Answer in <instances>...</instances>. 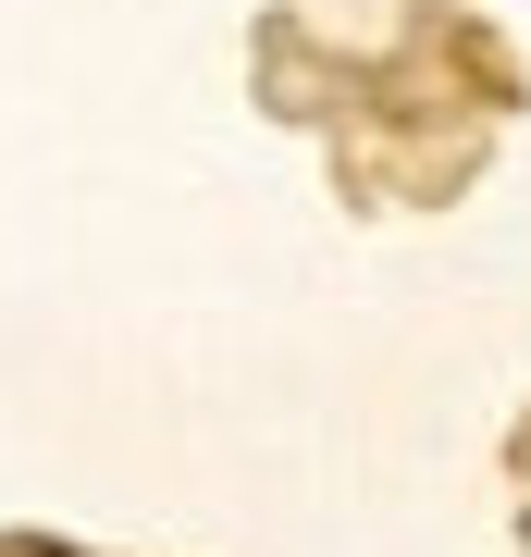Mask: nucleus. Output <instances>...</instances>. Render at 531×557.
Segmentation results:
<instances>
[]
</instances>
